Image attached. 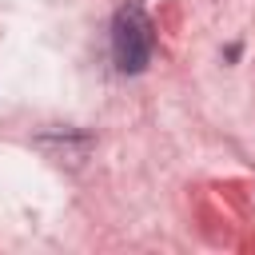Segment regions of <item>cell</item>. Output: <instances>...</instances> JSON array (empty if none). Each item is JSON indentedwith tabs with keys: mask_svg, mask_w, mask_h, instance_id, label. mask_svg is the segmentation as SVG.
<instances>
[{
	"mask_svg": "<svg viewBox=\"0 0 255 255\" xmlns=\"http://www.w3.org/2000/svg\"><path fill=\"white\" fill-rule=\"evenodd\" d=\"M151 48H155V28L151 16L143 12L139 0L120 4L116 20H112V60L124 76H139L151 64Z\"/></svg>",
	"mask_w": 255,
	"mask_h": 255,
	"instance_id": "cell-1",
	"label": "cell"
}]
</instances>
